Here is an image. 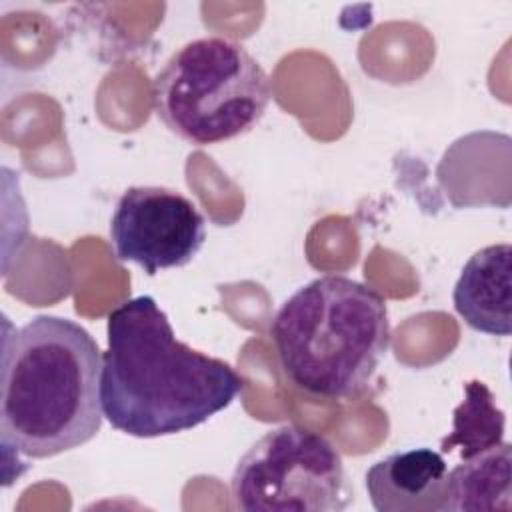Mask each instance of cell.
I'll use <instances>...</instances> for the list:
<instances>
[{
  "instance_id": "obj_1",
  "label": "cell",
  "mask_w": 512,
  "mask_h": 512,
  "mask_svg": "<svg viewBox=\"0 0 512 512\" xmlns=\"http://www.w3.org/2000/svg\"><path fill=\"white\" fill-rule=\"evenodd\" d=\"M244 380L224 360L180 342L152 296H136L106 318L100 398L112 428L158 438L204 424L228 408Z\"/></svg>"
},
{
  "instance_id": "obj_2",
  "label": "cell",
  "mask_w": 512,
  "mask_h": 512,
  "mask_svg": "<svg viewBox=\"0 0 512 512\" xmlns=\"http://www.w3.org/2000/svg\"><path fill=\"white\" fill-rule=\"evenodd\" d=\"M102 354L78 322L40 314L4 336L0 436L6 450L50 458L102 426Z\"/></svg>"
},
{
  "instance_id": "obj_3",
  "label": "cell",
  "mask_w": 512,
  "mask_h": 512,
  "mask_svg": "<svg viewBox=\"0 0 512 512\" xmlns=\"http://www.w3.org/2000/svg\"><path fill=\"white\" fill-rule=\"evenodd\" d=\"M270 336L298 390L322 400L354 398L390 348L386 300L368 284L324 274L278 308Z\"/></svg>"
},
{
  "instance_id": "obj_4",
  "label": "cell",
  "mask_w": 512,
  "mask_h": 512,
  "mask_svg": "<svg viewBox=\"0 0 512 512\" xmlns=\"http://www.w3.org/2000/svg\"><path fill=\"white\" fill-rule=\"evenodd\" d=\"M272 84L238 42L204 36L178 48L154 76L152 102L162 124L194 146L234 140L262 120Z\"/></svg>"
},
{
  "instance_id": "obj_5",
  "label": "cell",
  "mask_w": 512,
  "mask_h": 512,
  "mask_svg": "<svg viewBox=\"0 0 512 512\" xmlns=\"http://www.w3.org/2000/svg\"><path fill=\"white\" fill-rule=\"evenodd\" d=\"M230 494L246 512H342L352 494L338 448L320 432L278 426L238 460Z\"/></svg>"
},
{
  "instance_id": "obj_6",
  "label": "cell",
  "mask_w": 512,
  "mask_h": 512,
  "mask_svg": "<svg viewBox=\"0 0 512 512\" xmlns=\"http://www.w3.org/2000/svg\"><path fill=\"white\" fill-rule=\"evenodd\" d=\"M110 240L120 262H134L152 276L192 262L204 246L206 220L176 190L130 186L116 202Z\"/></svg>"
},
{
  "instance_id": "obj_7",
  "label": "cell",
  "mask_w": 512,
  "mask_h": 512,
  "mask_svg": "<svg viewBox=\"0 0 512 512\" xmlns=\"http://www.w3.org/2000/svg\"><path fill=\"white\" fill-rule=\"evenodd\" d=\"M448 464L432 448H410L366 470V492L378 512H444Z\"/></svg>"
},
{
  "instance_id": "obj_8",
  "label": "cell",
  "mask_w": 512,
  "mask_h": 512,
  "mask_svg": "<svg viewBox=\"0 0 512 512\" xmlns=\"http://www.w3.org/2000/svg\"><path fill=\"white\" fill-rule=\"evenodd\" d=\"M460 318L476 332L510 336L512 332V246L490 244L464 264L452 292Z\"/></svg>"
},
{
  "instance_id": "obj_9",
  "label": "cell",
  "mask_w": 512,
  "mask_h": 512,
  "mask_svg": "<svg viewBox=\"0 0 512 512\" xmlns=\"http://www.w3.org/2000/svg\"><path fill=\"white\" fill-rule=\"evenodd\" d=\"M512 446L498 442L448 470L444 512L512 508Z\"/></svg>"
},
{
  "instance_id": "obj_10",
  "label": "cell",
  "mask_w": 512,
  "mask_h": 512,
  "mask_svg": "<svg viewBox=\"0 0 512 512\" xmlns=\"http://www.w3.org/2000/svg\"><path fill=\"white\" fill-rule=\"evenodd\" d=\"M466 398L454 410V426L448 436L442 438V452L460 450V458H468L488 446L502 442L504 436V412L496 406L494 394L480 380H472L464 386Z\"/></svg>"
}]
</instances>
